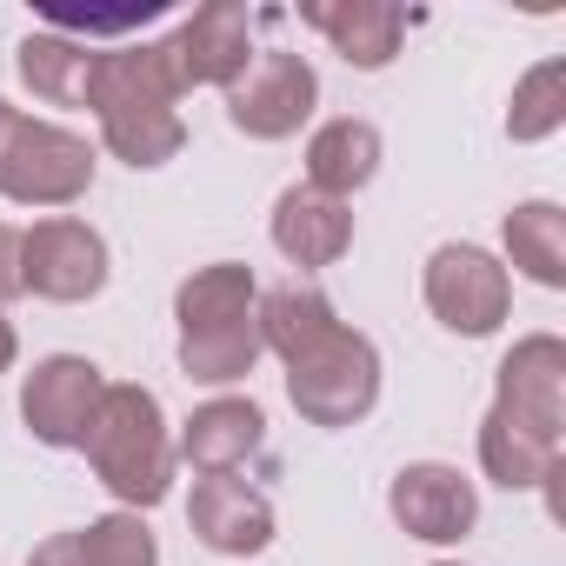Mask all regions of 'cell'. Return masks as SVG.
Masks as SVG:
<instances>
[{
	"label": "cell",
	"instance_id": "30bf717a",
	"mask_svg": "<svg viewBox=\"0 0 566 566\" xmlns=\"http://www.w3.org/2000/svg\"><path fill=\"white\" fill-rule=\"evenodd\" d=\"M387 506H394V520H400L413 539H427V546L467 539V526L480 520V493H473V480H467L460 467H440V460H413V467H400Z\"/></svg>",
	"mask_w": 566,
	"mask_h": 566
},
{
	"label": "cell",
	"instance_id": "cb8c5ba5",
	"mask_svg": "<svg viewBox=\"0 0 566 566\" xmlns=\"http://www.w3.org/2000/svg\"><path fill=\"white\" fill-rule=\"evenodd\" d=\"M559 87H566V74H559V61H539L526 81H520V94H513V114H506V134L513 140H546L559 120H566V107H559Z\"/></svg>",
	"mask_w": 566,
	"mask_h": 566
},
{
	"label": "cell",
	"instance_id": "ac0fdd59",
	"mask_svg": "<svg viewBox=\"0 0 566 566\" xmlns=\"http://www.w3.org/2000/svg\"><path fill=\"white\" fill-rule=\"evenodd\" d=\"M307 21L354 67H387L400 54V34H407V14L400 8H380V0H354V8H307Z\"/></svg>",
	"mask_w": 566,
	"mask_h": 566
},
{
	"label": "cell",
	"instance_id": "7c38bea8",
	"mask_svg": "<svg viewBox=\"0 0 566 566\" xmlns=\"http://www.w3.org/2000/svg\"><path fill=\"white\" fill-rule=\"evenodd\" d=\"M247 34H253V21H247V8H227V0H213V8H193V21L180 28V41H167L174 48V74H180V87H227L253 54H247Z\"/></svg>",
	"mask_w": 566,
	"mask_h": 566
},
{
	"label": "cell",
	"instance_id": "d6986e66",
	"mask_svg": "<svg viewBox=\"0 0 566 566\" xmlns=\"http://www.w3.org/2000/svg\"><path fill=\"white\" fill-rule=\"evenodd\" d=\"M327 334H340V321H334L327 294H314V287H273L260 301V347H273L287 367L301 354H314Z\"/></svg>",
	"mask_w": 566,
	"mask_h": 566
},
{
	"label": "cell",
	"instance_id": "6da1fadb",
	"mask_svg": "<svg viewBox=\"0 0 566 566\" xmlns=\"http://www.w3.org/2000/svg\"><path fill=\"white\" fill-rule=\"evenodd\" d=\"M180 74H174V48L167 41H140V48H114L94 61V87L87 101L101 107V134L127 167H160L180 154L187 127L174 114L180 101Z\"/></svg>",
	"mask_w": 566,
	"mask_h": 566
},
{
	"label": "cell",
	"instance_id": "7a4b0ae2",
	"mask_svg": "<svg viewBox=\"0 0 566 566\" xmlns=\"http://www.w3.org/2000/svg\"><path fill=\"white\" fill-rule=\"evenodd\" d=\"M87 460L94 473L127 500V506H160L174 480V440L160 420V400L147 387H107L94 427H87Z\"/></svg>",
	"mask_w": 566,
	"mask_h": 566
},
{
	"label": "cell",
	"instance_id": "52a82bcc",
	"mask_svg": "<svg viewBox=\"0 0 566 566\" xmlns=\"http://www.w3.org/2000/svg\"><path fill=\"white\" fill-rule=\"evenodd\" d=\"M506 301H513V280L493 253L480 247H440L427 260V307L440 314V327L453 334H493L506 321Z\"/></svg>",
	"mask_w": 566,
	"mask_h": 566
},
{
	"label": "cell",
	"instance_id": "f1b7e54d",
	"mask_svg": "<svg viewBox=\"0 0 566 566\" xmlns=\"http://www.w3.org/2000/svg\"><path fill=\"white\" fill-rule=\"evenodd\" d=\"M433 566H453V559H433Z\"/></svg>",
	"mask_w": 566,
	"mask_h": 566
},
{
	"label": "cell",
	"instance_id": "5bb4252c",
	"mask_svg": "<svg viewBox=\"0 0 566 566\" xmlns=\"http://www.w3.org/2000/svg\"><path fill=\"white\" fill-rule=\"evenodd\" d=\"M260 433H266V420H260L253 400H207L180 433V460L200 467V473H233L260 447Z\"/></svg>",
	"mask_w": 566,
	"mask_h": 566
},
{
	"label": "cell",
	"instance_id": "ba28073f",
	"mask_svg": "<svg viewBox=\"0 0 566 566\" xmlns=\"http://www.w3.org/2000/svg\"><path fill=\"white\" fill-rule=\"evenodd\" d=\"M493 413L506 427H526L539 440L559 447V420H566V347L553 334H533L520 340L506 360H500V400Z\"/></svg>",
	"mask_w": 566,
	"mask_h": 566
},
{
	"label": "cell",
	"instance_id": "484cf974",
	"mask_svg": "<svg viewBox=\"0 0 566 566\" xmlns=\"http://www.w3.org/2000/svg\"><path fill=\"white\" fill-rule=\"evenodd\" d=\"M21 294V233L0 227V301H14Z\"/></svg>",
	"mask_w": 566,
	"mask_h": 566
},
{
	"label": "cell",
	"instance_id": "603a6c76",
	"mask_svg": "<svg viewBox=\"0 0 566 566\" xmlns=\"http://www.w3.org/2000/svg\"><path fill=\"white\" fill-rule=\"evenodd\" d=\"M260 354H266V347H260V314H253V321H240V327L180 334V367H187V380H207V387L247 380Z\"/></svg>",
	"mask_w": 566,
	"mask_h": 566
},
{
	"label": "cell",
	"instance_id": "8992f818",
	"mask_svg": "<svg viewBox=\"0 0 566 566\" xmlns=\"http://www.w3.org/2000/svg\"><path fill=\"white\" fill-rule=\"evenodd\" d=\"M314 94H321V81H314V67L301 61V54H253L233 81H227V114H233V127L240 134H253V140H287L307 114H314Z\"/></svg>",
	"mask_w": 566,
	"mask_h": 566
},
{
	"label": "cell",
	"instance_id": "7402d4cb",
	"mask_svg": "<svg viewBox=\"0 0 566 566\" xmlns=\"http://www.w3.org/2000/svg\"><path fill=\"white\" fill-rule=\"evenodd\" d=\"M480 467L500 486H546L559 473V447L526 433V427H506L500 413H486L480 420Z\"/></svg>",
	"mask_w": 566,
	"mask_h": 566
},
{
	"label": "cell",
	"instance_id": "44dd1931",
	"mask_svg": "<svg viewBox=\"0 0 566 566\" xmlns=\"http://www.w3.org/2000/svg\"><path fill=\"white\" fill-rule=\"evenodd\" d=\"M506 253L526 280H539V287H559L566 280V213L553 200H526L506 213Z\"/></svg>",
	"mask_w": 566,
	"mask_h": 566
},
{
	"label": "cell",
	"instance_id": "4316f807",
	"mask_svg": "<svg viewBox=\"0 0 566 566\" xmlns=\"http://www.w3.org/2000/svg\"><path fill=\"white\" fill-rule=\"evenodd\" d=\"M8 367H14V327L0 321V374H8Z\"/></svg>",
	"mask_w": 566,
	"mask_h": 566
},
{
	"label": "cell",
	"instance_id": "d4e9b609",
	"mask_svg": "<svg viewBox=\"0 0 566 566\" xmlns=\"http://www.w3.org/2000/svg\"><path fill=\"white\" fill-rule=\"evenodd\" d=\"M167 8L160 0H140V8H48V21H54V34H134V28H147V21H160Z\"/></svg>",
	"mask_w": 566,
	"mask_h": 566
},
{
	"label": "cell",
	"instance_id": "ffe728a7",
	"mask_svg": "<svg viewBox=\"0 0 566 566\" xmlns=\"http://www.w3.org/2000/svg\"><path fill=\"white\" fill-rule=\"evenodd\" d=\"M94 48H81V41H67V34H28L21 41V81L41 94V101H54V107H81L87 101V87H94Z\"/></svg>",
	"mask_w": 566,
	"mask_h": 566
},
{
	"label": "cell",
	"instance_id": "8fae6325",
	"mask_svg": "<svg viewBox=\"0 0 566 566\" xmlns=\"http://www.w3.org/2000/svg\"><path fill=\"white\" fill-rule=\"evenodd\" d=\"M187 520L213 553H233V559H247V553H260L273 539V506L233 473H207L193 486V500H187Z\"/></svg>",
	"mask_w": 566,
	"mask_h": 566
},
{
	"label": "cell",
	"instance_id": "277c9868",
	"mask_svg": "<svg viewBox=\"0 0 566 566\" xmlns=\"http://www.w3.org/2000/svg\"><path fill=\"white\" fill-rule=\"evenodd\" d=\"M287 394H294V407L314 427H354L380 400V354H374V340H360L347 327L327 334L314 354H301L287 367Z\"/></svg>",
	"mask_w": 566,
	"mask_h": 566
},
{
	"label": "cell",
	"instance_id": "9c48e42d",
	"mask_svg": "<svg viewBox=\"0 0 566 566\" xmlns=\"http://www.w3.org/2000/svg\"><path fill=\"white\" fill-rule=\"evenodd\" d=\"M101 400H107L101 367L81 360V354H54V360H41V367L28 374L21 413H28L34 440H48V447H81L87 427H94V413H101Z\"/></svg>",
	"mask_w": 566,
	"mask_h": 566
},
{
	"label": "cell",
	"instance_id": "4fadbf2b",
	"mask_svg": "<svg viewBox=\"0 0 566 566\" xmlns=\"http://www.w3.org/2000/svg\"><path fill=\"white\" fill-rule=\"evenodd\" d=\"M273 247L294 266H334L354 247V213L347 200H327L314 187H287L273 207Z\"/></svg>",
	"mask_w": 566,
	"mask_h": 566
},
{
	"label": "cell",
	"instance_id": "3957f363",
	"mask_svg": "<svg viewBox=\"0 0 566 566\" xmlns=\"http://www.w3.org/2000/svg\"><path fill=\"white\" fill-rule=\"evenodd\" d=\"M94 187V154L81 134L8 114L0 127V193L21 207H67Z\"/></svg>",
	"mask_w": 566,
	"mask_h": 566
},
{
	"label": "cell",
	"instance_id": "e0dca14e",
	"mask_svg": "<svg viewBox=\"0 0 566 566\" xmlns=\"http://www.w3.org/2000/svg\"><path fill=\"white\" fill-rule=\"evenodd\" d=\"M34 566H154V533L134 513H107L81 533H54Z\"/></svg>",
	"mask_w": 566,
	"mask_h": 566
},
{
	"label": "cell",
	"instance_id": "9a60e30c",
	"mask_svg": "<svg viewBox=\"0 0 566 566\" xmlns=\"http://www.w3.org/2000/svg\"><path fill=\"white\" fill-rule=\"evenodd\" d=\"M380 167V134L367 120H327L314 140H307V187L327 193V200H347L374 180Z\"/></svg>",
	"mask_w": 566,
	"mask_h": 566
},
{
	"label": "cell",
	"instance_id": "5b68a950",
	"mask_svg": "<svg viewBox=\"0 0 566 566\" xmlns=\"http://www.w3.org/2000/svg\"><path fill=\"white\" fill-rule=\"evenodd\" d=\"M107 287V240L87 220H41L21 233V294L41 301H94Z\"/></svg>",
	"mask_w": 566,
	"mask_h": 566
},
{
	"label": "cell",
	"instance_id": "83f0119b",
	"mask_svg": "<svg viewBox=\"0 0 566 566\" xmlns=\"http://www.w3.org/2000/svg\"><path fill=\"white\" fill-rule=\"evenodd\" d=\"M8 114H14V107H8V101H0V127H8Z\"/></svg>",
	"mask_w": 566,
	"mask_h": 566
},
{
	"label": "cell",
	"instance_id": "2e32d148",
	"mask_svg": "<svg viewBox=\"0 0 566 566\" xmlns=\"http://www.w3.org/2000/svg\"><path fill=\"white\" fill-rule=\"evenodd\" d=\"M174 314H180V334H213V327H240V321H253V314H260L253 273H247L240 260H213V266H200L187 287H180Z\"/></svg>",
	"mask_w": 566,
	"mask_h": 566
}]
</instances>
